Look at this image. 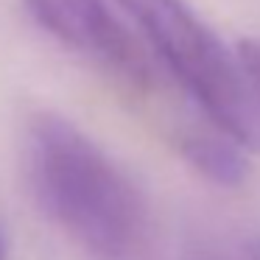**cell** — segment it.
<instances>
[{
  "label": "cell",
  "instance_id": "obj_1",
  "mask_svg": "<svg viewBox=\"0 0 260 260\" xmlns=\"http://www.w3.org/2000/svg\"><path fill=\"white\" fill-rule=\"evenodd\" d=\"M25 176L42 213L101 260H123L148 235V207L132 176L76 123L40 112L25 129Z\"/></svg>",
  "mask_w": 260,
  "mask_h": 260
},
{
  "label": "cell",
  "instance_id": "obj_2",
  "mask_svg": "<svg viewBox=\"0 0 260 260\" xmlns=\"http://www.w3.org/2000/svg\"><path fill=\"white\" fill-rule=\"evenodd\" d=\"M207 120L243 148L260 151V95L238 56L185 0H118Z\"/></svg>",
  "mask_w": 260,
  "mask_h": 260
},
{
  "label": "cell",
  "instance_id": "obj_3",
  "mask_svg": "<svg viewBox=\"0 0 260 260\" xmlns=\"http://www.w3.org/2000/svg\"><path fill=\"white\" fill-rule=\"evenodd\" d=\"M31 17L64 48L101 68L132 92L154 90V68L132 31L104 0H25Z\"/></svg>",
  "mask_w": 260,
  "mask_h": 260
},
{
  "label": "cell",
  "instance_id": "obj_4",
  "mask_svg": "<svg viewBox=\"0 0 260 260\" xmlns=\"http://www.w3.org/2000/svg\"><path fill=\"white\" fill-rule=\"evenodd\" d=\"M176 148L179 154L207 179L218 185H241L249 176V162L241 154L238 143H232L218 129H185L176 135Z\"/></svg>",
  "mask_w": 260,
  "mask_h": 260
},
{
  "label": "cell",
  "instance_id": "obj_5",
  "mask_svg": "<svg viewBox=\"0 0 260 260\" xmlns=\"http://www.w3.org/2000/svg\"><path fill=\"white\" fill-rule=\"evenodd\" d=\"M179 260H260V232L243 226H210L185 243Z\"/></svg>",
  "mask_w": 260,
  "mask_h": 260
},
{
  "label": "cell",
  "instance_id": "obj_6",
  "mask_svg": "<svg viewBox=\"0 0 260 260\" xmlns=\"http://www.w3.org/2000/svg\"><path fill=\"white\" fill-rule=\"evenodd\" d=\"M238 62H241L243 73L249 76L254 92L260 95V40H243L238 42Z\"/></svg>",
  "mask_w": 260,
  "mask_h": 260
},
{
  "label": "cell",
  "instance_id": "obj_7",
  "mask_svg": "<svg viewBox=\"0 0 260 260\" xmlns=\"http://www.w3.org/2000/svg\"><path fill=\"white\" fill-rule=\"evenodd\" d=\"M9 257V249H6V238H3V232H0V260Z\"/></svg>",
  "mask_w": 260,
  "mask_h": 260
}]
</instances>
